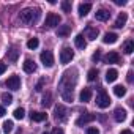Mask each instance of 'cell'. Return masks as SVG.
<instances>
[{
  "label": "cell",
  "instance_id": "9",
  "mask_svg": "<svg viewBox=\"0 0 134 134\" xmlns=\"http://www.w3.org/2000/svg\"><path fill=\"white\" fill-rule=\"evenodd\" d=\"M96 118V115L95 114H82L79 118H77V126H82V125H87V123H90V121H93Z\"/></svg>",
  "mask_w": 134,
  "mask_h": 134
},
{
  "label": "cell",
  "instance_id": "18",
  "mask_svg": "<svg viewBox=\"0 0 134 134\" xmlns=\"http://www.w3.org/2000/svg\"><path fill=\"white\" fill-rule=\"evenodd\" d=\"M30 118L33 121H44L47 118V114H44V112H32L30 114Z\"/></svg>",
  "mask_w": 134,
  "mask_h": 134
},
{
  "label": "cell",
  "instance_id": "21",
  "mask_svg": "<svg viewBox=\"0 0 134 134\" xmlns=\"http://www.w3.org/2000/svg\"><path fill=\"white\" fill-rule=\"evenodd\" d=\"M117 77H118V71L117 70H109L107 73H106V81L110 84V82H114V81H117Z\"/></svg>",
  "mask_w": 134,
  "mask_h": 134
},
{
  "label": "cell",
  "instance_id": "26",
  "mask_svg": "<svg viewBox=\"0 0 134 134\" xmlns=\"http://www.w3.org/2000/svg\"><path fill=\"white\" fill-rule=\"evenodd\" d=\"M41 104H43L44 107H49V106L52 104V95H51V93H46V95L43 96V101H41Z\"/></svg>",
  "mask_w": 134,
  "mask_h": 134
},
{
  "label": "cell",
  "instance_id": "34",
  "mask_svg": "<svg viewBox=\"0 0 134 134\" xmlns=\"http://www.w3.org/2000/svg\"><path fill=\"white\" fill-rule=\"evenodd\" d=\"M87 134H99V131H98V128H88Z\"/></svg>",
  "mask_w": 134,
  "mask_h": 134
},
{
  "label": "cell",
  "instance_id": "31",
  "mask_svg": "<svg viewBox=\"0 0 134 134\" xmlns=\"http://www.w3.org/2000/svg\"><path fill=\"white\" fill-rule=\"evenodd\" d=\"M2 101H3L5 104H11V103H13V96H11L10 93H3V95H2Z\"/></svg>",
  "mask_w": 134,
  "mask_h": 134
},
{
  "label": "cell",
  "instance_id": "1",
  "mask_svg": "<svg viewBox=\"0 0 134 134\" xmlns=\"http://www.w3.org/2000/svg\"><path fill=\"white\" fill-rule=\"evenodd\" d=\"M76 82H77L76 71H66V73H63V76H62V79L58 82V88H60L62 98L65 101H73V90H74Z\"/></svg>",
  "mask_w": 134,
  "mask_h": 134
},
{
  "label": "cell",
  "instance_id": "33",
  "mask_svg": "<svg viewBox=\"0 0 134 134\" xmlns=\"http://www.w3.org/2000/svg\"><path fill=\"white\" fill-rule=\"evenodd\" d=\"M99 58H101V51L96 49V52L92 55V60H93V62H99Z\"/></svg>",
  "mask_w": 134,
  "mask_h": 134
},
{
  "label": "cell",
  "instance_id": "35",
  "mask_svg": "<svg viewBox=\"0 0 134 134\" xmlns=\"http://www.w3.org/2000/svg\"><path fill=\"white\" fill-rule=\"evenodd\" d=\"M51 134H65V132H63V129H62V128H54Z\"/></svg>",
  "mask_w": 134,
  "mask_h": 134
},
{
  "label": "cell",
  "instance_id": "22",
  "mask_svg": "<svg viewBox=\"0 0 134 134\" xmlns=\"http://www.w3.org/2000/svg\"><path fill=\"white\" fill-rule=\"evenodd\" d=\"M90 98H92V90H90V88H84V90L81 92V95H79V99H81L82 103L90 101Z\"/></svg>",
  "mask_w": 134,
  "mask_h": 134
},
{
  "label": "cell",
  "instance_id": "6",
  "mask_svg": "<svg viewBox=\"0 0 134 134\" xmlns=\"http://www.w3.org/2000/svg\"><path fill=\"white\" fill-rule=\"evenodd\" d=\"M41 62L44 66H47V68H51V66H54V54L51 51H43L41 55H40Z\"/></svg>",
  "mask_w": 134,
  "mask_h": 134
},
{
  "label": "cell",
  "instance_id": "4",
  "mask_svg": "<svg viewBox=\"0 0 134 134\" xmlns=\"http://www.w3.org/2000/svg\"><path fill=\"white\" fill-rule=\"evenodd\" d=\"M109 104H110L109 95L104 90H99V93L96 95V106L101 107V109H106V107H109Z\"/></svg>",
  "mask_w": 134,
  "mask_h": 134
},
{
  "label": "cell",
  "instance_id": "13",
  "mask_svg": "<svg viewBox=\"0 0 134 134\" xmlns=\"http://www.w3.org/2000/svg\"><path fill=\"white\" fill-rule=\"evenodd\" d=\"M114 118H115V121H125L126 120V110L121 107H117L114 110Z\"/></svg>",
  "mask_w": 134,
  "mask_h": 134
},
{
  "label": "cell",
  "instance_id": "10",
  "mask_svg": "<svg viewBox=\"0 0 134 134\" xmlns=\"http://www.w3.org/2000/svg\"><path fill=\"white\" fill-rule=\"evenodd\" d=\"M22 68H24V71H25V73H35V71H36V65H35V62H33V60L25 58V62L22 63Z\"/></svg>",
  "mask_w": 134,
  "mask_h": 134
},
{
  "label": "cell",
  "instance_id": "8",
  "mask_svg": "<svg viewBox=\"0 0 134 134\" xmlns=\"http://www.w3.org/2000/svg\"><path fill=\"white\" fill-rule=\"evenodd\" d=\"M60 24V16L55 13H49L46 18V27H55Z\"/></svg>",
  "mask_w": 134,
  "mask_h": 134
},
{
  "label": "cell",
  "instance_id": "3",
  "mask_svg": "<svg viewBox=\"0 0 134 134\" xmlns=\"http://www.w3.org/2000/svg\"><path fill=\"white\" fill-rule=\"evenodd\" d=\"M54 115H55V120L66 121V118H68V109L63 104H55L54 106Z\"/></svg>",
  "mask_w": 134,
  "mask_h": 134
},
{
  "label": "cell",
  "instance_id": "15",
  "mask_svg": "<svg viewBox=\"0 0 134 134\" xmlns=\"http://www.w3.org/2000/svg\"><path fill=\"white\" fill-rule=\"evenodd\" d=\"M126 21H128V16H126V13H121V14H118V18H117V21H115L114 27H115V29H121V27H125Z\"/></svg>",
  "mask_w": 134,
  "mask_h": 134
},
{
  "label": "cell",
  "instance_id": "11",
  "mask_svg": "<svg viewBox=\"0 0 134 134\" xmlns=\"http://www.w3.org/2000/svg\"><path fill=\"white\" fill-rule=\"evenodd\" d=\"M7 57H8V60H10L11 63H16V62H18V57H19V49H18L16 46H13V47L7 52Z\"/></svg>",
  "mask_w": 134,
  "mask_h": 134
},
{
  "label": "cell",
  "instance_id": "14",
  "mask_svg": "<svg viewBox=\"0 0 134 134\" xmlns=\"http://www.w3.org/2000/svg\"><path fill=\"white\" fill-rule=\"evenodd\" d=\"M95 18H96L98 21H107V19L110 18V13H109L107 10L101 8V10H98V11L95 13Z\"/></svg>",
  "mask_w": 134,
  "mask_h": 134
},
{
  "label": "cell",
  "instance_id": "2",
  "mask_svg": "<svg viewBox=\"0 0 134 134\" xmlns=\"http://www.w3.org/2000/svg\"><path fill=\"white\" fill-rule=\"evenodd\" d=\"M40 16H41V11L38 8H25V10L21 11L19 18L24 24H36Z\"/></svg>",
  "mask_w": 134,
  "mask_h": 134
},
{
  "label": "cell",
  "instance_id": "12",
  "mask_svg": "<svg viewBox=\"0 0 134 134\" xmlns=\"http://www.w3.org/2000/svg\"><path fill=\"white\" fill-rule=\"evenodd\" d=\"M71 33V25H60L57 30V36L58 38H66Z\"/></svg>",
  "mask_w": 134,
  "mask_h": 134
},
{
  "label": "cell",
  "instance_id": "25",
  "mask_svg": "<svg viewBox=\"0 0 134 134\" xmlns=\"http://www.w3.org/2000/svg\"><path fill=\"white\" fill-rule=\"evenodd\" d=\"M114 93H115V96L121 98V96L126 95V88H125L123 85H115V87H114Z\"/></svg>",
  "mask_w": 134,
  "mask_h": 134
},
{
  "label": "cell",
  "instance_id": "30",
  "mask_svg": "<svg viewBox=\"0 0 134 134\" xmlns=\"http://www.w3.org/2000/svg\"><path fill=\"white\" fill-rule=\"evenodd\" d=\"M62 10H63L65 13H71V2H68V0L62 2Z\"/></svg>",
  "mask_w": 134,
  "mask_h": 134
},
{
  "label": "cell",
  "instance_id": "23",
  "mask_svg": "<svg viewBox=\"0 0 134 134\" xmlns=\"http://www.w3.org/2000/svg\"><path fill=\"white\" fill-rule=\"evenodd\" d=\"M98 35H99V30L96 27H87V38L88 40H96Z\"/></svg>",
  "mask_w": 134,
  "mask_h": 134
},
{
  "label": "cell",
  "instance_id": "16",
  "mask_svg": "<svg viewBox=\"0 0 134 134\" xmlns=\"http://www.w3.org/2000/svg\"><path fill=\"white\" fill-rule=\"evenodd\" d=\"M117 40H118V35L117 33H106L104 38H103V41L106 44H114V43H117Z\"/></svg>",
  "mask_w": 134,
  "mask_h": 134
},
{
  "label": "cell",
  "instance_id": "28",
  "mask_svg": "<svg viewBox=\"0 0 134 134\" xmlns=\"http://www.w3.org/2000/svg\"><path fill=\"white\" fill-rule=\"evenodd\" d=\"M38 46H40L38 38H30V40L27 41V47H29V49H36Z\"/></svg>",
  "mask_w": 134,
  "mask_h": 134
},
{
  "label": "cell",
  "instance_id": "37",
  "mask_svg": "<svg viewBox=\"0 0 134 134\" xmlns=\"http://www.w3.org/2000/svg\"><path fill=\"white\" fill-rule=\"evenodd\" d=\"M7 71V65L5 63H0V74H3Z\"/></svg>",
  "mask_w": 134,
  "mask_h": 134
},
{
  "label": "cell",
  "instance_id": "24",
  "mask_svg": "<svg viewBox=\"0 0 134 134\" xmlns=\"http://www.w3.org/2000/svg\"><path fill=\"white\" fill-rule=\"evenodd\" d=\"M123 51H125V54H132V51H134V41L132 40H128L126 43H125V46H123Z\"/></svg>",
  "mask_w": 134,
  "mask_h": 134
},
{
  "label": "cell",
  "instance_id": "40",
  "mask_svg": "<svg viewBox=\"0 0 134 134\" xmlns=\"http://www.w3.org/2000/svg\"><path fill=\"white\" fill-rule=\"evenodd\" d=\"M117 5H126V0H115Z\"/></svg>",
  "mask_w": 134,
  "mask_h": 134
},
{
  "label": "cell",
  "instance_id": "39",
  "mask_svg": "<svg viewBox=\"0 0 134 134\" xmlns=\"http://www.w3.org/2000/svg\"><path fill=\"white\" fill-rule=\"evenodd\" d=\"M126 79H128V82H129V84L132 82V71H129V73H128V77H126Z\"/></svg>",
  "mask_w": 134,
  "mask_h": 134
},
{
  "label": "cell",
  "instance_id": "5",
  "mask_svg": "<svg viewBox=\"0 0 134 134\" xmlns=\"http://www.w3.org/2000/svg\"><path fill=\"white\" fill-rule=\"evenodd\" d=\"M73 57H74V52L70 47H63L62 52H60V63H63V65L70 63L73 60Z\"/></svg>",
  "mask_w": 134,
  "mask_h": 134
},
{
  "label": "cell",
  "instance_id": "29",
  "mask_svg": "<svg viewBox=\"0 0 134 134\" xmlns=\"http://www.w3.org/2000/svg\"><path fill=\"white\" fill-rule=\"evenodd\" d=\"M13 115H14V118H18V120H22V118L25 117V110H24L22 107H18V109L13 112Z\"/></svg>",
  "mask_w": 134,
  "mask_h": 134
},
{
  "label": "cell",
  "instance_id": "7",
  "mask_svg": "<svg viewBox=\"0 0 134 134\" xmlns=\"http://www.w3.org/2000/svg\"><path fill=\"white\" fill-rule=\"evenodd\" d=\"M5 85L10 88V90H19L21 88V79H19V76H11V77H8V81L5 82Z\"/></svg>",
  "mask_w": 134,
  "mask_h": 134
},
{
  "label": "cell",
  "instance_id": "27",
  "mask_svg": "<svg viewBox=\"0 0 134 134\" xmlns=\"http://www.w3.org/2000/svg\"><path fill=\"white\" fill-rule=\"evenodd\" d=\"M13 128H14V125H13L11 120H7V121L3 123V132H5V134H10V132L13 131Z\"/></svg>",
  "mask_w": 134,
  "mask_h": 134
},
{
  "label": "cell",
  "instance_id": "32",
  "mask_svg": "<svg viewBox=\"0 0 134 134\" xmlns=\"http://www.w3.org/2000/svg\"><path fill=\"white\" fill-rule=\"evenodd\" d=\"M96 76H98V71H96V70H90V71L87 73V79H88V81H95Z\"/></svg>",
  "mask_w": 134,
  "mask_h": 134
},
{
  "label": "cell",
  "instance_id": "36",
  "mask_svg": "<svg viewBox=\"0 0 134 134\" xmlns=\"http://www.w3.org/2000/svg\"><path fill=\"white\" fill-rule=\"evenodd\" d=\"M43 82H44V79H41V81L36 84V92H41V90H43Z\"/></svg>",
  "mask_w": 134,
  "mask_h": 134
},
{
  "label": "cell",
  "instance_id": "41",
  "mask_svg": "<svg viewBox=\"0 0 134 134\" xmlns=\"http://www.w3.org/2000/svg\"><path fill=\"white\" fill-rule=\"evenodd\" d=\"M120 134H132V131H131V129H125V131H121Z\"/></svg>",
  "mask_w": 134,
  "mask_h": 134
},
{
  "label": "cell",
  "instance_id": "20",
  "mask_svg": "<svg viewBox=\"0 0 134 134\" xmlns=\"http://www.w3.org/2000/svg\"><path fill=\"white\" fill-rule=\"evenodd\" d=\"M74 44H76V47H79V49H84L85 46H87V41H85V38H84V35H77L76 38H74Z\"/></svg>",
  "mask_w": 134,
  "mask_h": 134
},
{
  "label": "cell",
  "instance_id": "38",
  "mask_svg": "<svg viewBox=\"0 0 134 134\" xmlns=\"http://www.w3.org/2000/svg\"><path fill=\"white\" fill-rule=\"evenodd\" d=\"M5 114H7V112H5V107H3L2 104H0V117H3Z\"/></svg>",
  "mask_w": 134,
  "mask_h": 134
},
{
  "label": "cell",
  "instance_id": "17",
  "mask_svg": "<svg viewBox=\"0 0 134 134\" xmlns=\"http://www.w3.org/2000/svg\"><path fill=\"white\" fill-rule=\"evenodd\" d=\"M104 60H106V63H118L120 62V55L117 52H109Z\"/></svg>",
  "mask_w": 134,
  "mask_h": 134
},
{
  "label": "cell",
  "instance_id": "42",
  "mask_svg": "<svg viewBox=\"0 0 134 134\" xmlns=\"http://www.w3.org/2000/svg\"><path fill=\"white\" fill-rule=\"evenodd\" d=\"M43 134H49V132H43Z\"/></svg>",
  "mask_w": 134,
  "mask_h": 134
},
{
  "label": "cell",
  "instance_id": "19",
  "mask_svg": "<svg viewBox=\"0 0 134 134\" xmlns=\"http://www.w3.org/2000/svg\"><path fill=\"white\" fill-rule=\"evenodd\" d=\"M90 10H92V5H90V3H81V5H79V16H81V18L87 16Z\"/></svg>",
  "mask_w": 134,
  "mask_h": 134
}]
</instances>
